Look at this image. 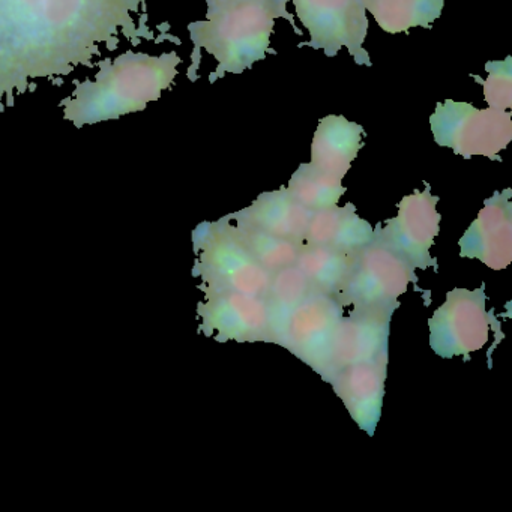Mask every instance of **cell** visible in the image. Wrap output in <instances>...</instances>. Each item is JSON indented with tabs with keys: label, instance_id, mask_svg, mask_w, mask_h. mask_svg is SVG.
Wrapping results in <instances>:
<instances>
[{
	"label": "cell",
	"instance_id": "cell-1",
	"mask_svg": "<svg viewBox=\"0 0 512 512\" xmlns=\"http://www.w3.org/2000/svg\"><path fill=\"white\" fill-rule=\"evenodd\" d=\"M137 16H146L145 0H0V113L40 80L97 68L103 46L164 41Z\"/></svg>",
	"mask_w": 512,
	"mask_h": 512
},
{
	"label": "cell",
	"instance_id": "cell-2",
	"mask_svg": "<svg viewBox=\"0 0 512 512\" xmlns=\"http://www.w3.org/2000/svg\"><path fill=\"white\" fill-rule=\"evenodd\" d=\"M181 64L176 52L152 56L127 50L118 58L101 59L95 62L98 71L94 79L76 82L59 107L65 121L76 128L143 112L172 88Z\"/></svg>",
	"mask_w": 512,
	"mask_h": 512
},
{
	"label": "cell",
	"instance_id": "cell-3",
	"mask_svg": "<svg viewBox=\"0 0 512 512\" xmlns=\"http://www.w3.org/2000/svg\"><path fill=\"white\" fill-rule=\"evenodd\" d=\"M208 13L203 22L188 25L194 44L188 79L197 80L202 50L214 56L217 70L209 77L215 83L226 74H242L256 62L263 61L271 50L275 19H286L301 37L287 11V0H206Z\"/></svg>",
	"mask_w": 512,
	"mask_h": 512
},
{
	"label": "cell",
	"instance_id": "cell-4",
	"mask_svg": "<svg viewBox=\"0 0 512 512\" xmlns=\"http://www.w3.org/2000/svg\"><path fill=\"white\" fill-rule=\"evenodd\" d=\"M431 133L440 148L470 160L499 154L512 140V115L509 110L476 109L472 104L446 100L437 104L430 116Z\"/></svg>",
	"mask_w": 512,
	"mask_h": 512
},
{
	"label": "cell",
	"instance_id": "cell-5",
	"mask_svg": "<svg viewBox=\"0 0 512 512\" xmlns=\"http://www.w3.org/2000/svg\"><path fill=\"white\" fill-rule=\"evenodd\" d=\"M295 5L296 16L310 34V41L298 47L323 50L334 58L341 49L349 50L358 65L371 67L364 50L368 34L367 10L362 0H287Z\"/></svg>",
	"mask_w": 512,
	"mask_h": 512
},
{
	"label": "cell",
	"instance_id": "cell-6",
	"mask_svg": "<svg viewBox=\"0 0 512 512\" xmlns=\"http://www.w3.org/2000/svg\"><path fill=\"white\" fill-rule=\"evenodd\" d=\"M196 247L203 250L197 271L212 290H235L245 295H263L269 289L265 268L250 253L244 239L230 238L229 232L212 233Z\"/></svg>",
	"mask_w": 512,
	"mask_h": 512
},
{
	"label": "cell",
	"instance_id": "cell-7",
	"mask_svg": "<svg viewBox=\"0 0 512 512\" xmlns=\"http://www.w3.org/2000/svg\"><path fill=\"white\" fill-rule=\"evenodd\" d=\"M449 295L448 304L437 311L433 322V346L445 355H461L481 349L488 337L484 304L476 293Z\"/></svg>",
	"mask_w": 512,
	"mask_h": 512
},
{
	"label": "cell",
	"instance_id": "cell-8",
	"mask_svg": "<svg viewBox=\"0 0 512 512\" xmlns=\"http://www.w3.org/2000/svg\"><path fill=\"white\" fill-rule=\"evenodd\" d=\"M206 334L217 331L224 338H250L268 326V308L262 299L235 290H212L209 301L199 305Z\"/></svg>",
	"mask_w": 512,
	"mask_h": 512
},
{
	"label": "cell",
	"instance_id": "cell-9",
	"mask_svg": "<svg viewBox=\"0 0 512 512\" xmlns=\"http://www.w3.org/2000/svg\"><path fill=\"white\" fill-rule=\"evenodd\" d=\"M353 298L365 304H380L398 298L409 283V271L403 259L388 248H370L361 257L358 268L346 281Z\"/></svg>",
	"mask_w": 512,
	"mask_h": 512
},
{
	"label": "cell",
	"instance_id": "cell-10",
	"mask_svg": "<svg viewBox=\"0 0 512 512\" xmlns=\"http://www.w3.org/2000/svg\"><path fill=\"white\" fill-rule=\"evenodd\" d=\"M509 193H496L479 212L470 227L466 248L469 256L478 257L494 269H502L511 262V203Z\"/></svg>",
	"mask_w": 512,
	"mask_h": 512
},
{
	"label": "cell",
	"instance_id": "cell-11",
	"mask_svg": "<svg viewBox=\"0 0 512 512\" xmlns=\"http://www.w3.org/2000/svg\"><path fill=\"white\" fill-rule=\"evenodd\" d=\"M362 136L364 128L344 116L320 119L311 143V166L343 181L362 148Z\"/></svg>",
	"mask_w": 512,
	"mask_h": 512
},
{
	"label": "cell",
	"instance_id": "cell-12",
	"mask_svg": "<svg viewBox=\"0 0 512 512\" xmlns=\"http://www.w3.org/2000/svg\"><path fill=\"white\" fill-rule=\"evenodd\" d=\"M436 203L437 197L431 196L430 188L401 200L398 217L386 229L391 230L397 250L415 260L424 259L439 230L440 215L436 212Z\"/></svg>",
	"mask_w": 512,
	"mask_h": 512
},
{
	"label": "cell",
	"instance_id": "cell-13",
	"mask_svg": "<svg viewBox=\"0 0 512 512\" xmlns=\"http://www.w3.org/2000/svg\"><path fill=\"white\" fill-rule=\"evenodd\" d=\"M313 211L305 208L287 190L265 193L251 208L241 212L244 226L256 227L284 239H299L307 233Z\"/></svg>",
	"mask_w": 512,
	"mask_h": 512
},
{
	"label": "cell",
	"instance_id": "cell-14",
	"mask_svg": "<svg viewBox=\"0 0 512 512\" xmlns=\"http://www.w3.org/2000/svg\"><path fill=\"white\" fill-rule=\"evenodd\" d=\"M305 235L311 244L349 251L370 241V226L356 215L352 205H335L314 211Z\"/></svg>",
	"mask_w": 512,
	"mask_h": 512
},
{
	"label": "cell",
	"instance_id": "cell-15",
	"mask_svg": "<svg viewBox=\"0 0 512 512\" xmlns=\"http://www.w3.org/2000/svg\"><path fill=\"white\" fill-rule=\"evenodd\" d=\"M365 10L388 34H401L412 28L430 29L442 16L445 0H364Z\"/></svg>",
	"mask_w": 512,
	"mask_h": 512
},
{
	"label": "cell",
	"instance_id": "cell-16",
	"mask_svg": "<svg viewBox=\"0 0 512 512\" xmlns=\"http://www.w3.org/2000/svg\"><path fill=\"white\" fill-rule=\"evenodd\" d=\"M292 317L286 322V334L296 347L308 350L325 349L332 343L338 317L334 305L322 298L302 301L296 305Z\"/></svg>",
	"mask_w": 512,
	"mask_h": 512
},
{
	"label": "cell",
	"instance_id": "cell-17",
	"mask_svg": "<svg viewBox=\"0 0 512 512\" xmlns=\"http://www.w3.org/2000/svg\"><path fill=\"white\" fill-rule=\"evenodd\" d=\"M299 271L310 283L323 290H334L346 283L355 262L349 251L310 244L298 257Z\"/></svg>",
	"mask_w": 512,
	"mask_h": 512
},
{
	"label": "cell",
	"instance_id": "cell-18",
	"mask_svg": "<svg viewBox=\"0 0 512 512\" xmlns=\"http://www.w3.org/2000/svg\"><path fill=\"white\" fill-rule=\"evenodd\" d=\"M286 190L313 212L337 205L340 197L346 193V188L341 185V179L320 172L310 163L299 166Z\"/></svg>",
	"mask_w": 512,
	"mask_h": 512
},
{
	"label": "cell",
	"instance_id": "cell-19",
	"mask_svg": "<svg viewBox=\"0 0 512 512\" xmlns=\"http://www.w3.org/2000/svg\"><path fill=\"white\" fill-rule=\"evenodd\" d=\"M244 226V224H242ZM248 230L244 239L250 253L256 257L263 268L280 269L292 265L298 259V248L289 239L271 235L256 227L244 226Z\"/></svg>",
	"mask_w": 512,
	"mask_h": 512
},
{
	"label": "cell",
	"instance_id": "cell-20",
	"mask_svg": "<svg viewBox=\"0 0 512 512\" xmlns=\"http://www.w3.org/2000/svg\"><path fill=\"white\" fill-rule=\"evenodd\" d=\"M488 77L472 76L484 88V98L488 107L496 110H509L512 107V58L505 61H491L485 64Z\"/></svg>",
	"mask_w": 512,
	"mask_h": 512
},
{
	"label": "cell",
	"instance_id": "cell-21",
	"mask_svg": "<svg viewBox=\"0 0 512 512\" xmlns=\"http://www.w3.org/2000/svg\"><path fill=\"white\" fill-rule=\"evenodd\" d=\"M379 376L368 365H355L343 376V391L349 406L356 410L374 406L379 400Z\"/></svg>",
	"mask_w": 512,
	"mask_h": 512
},
{
	"label": "cell",
	"instance_id": "cell-22",
	"mask_svg": "<svg viewBox=\"0 0 512 512\" xmlns=\"http://www.w3.org/2000/svg\"><path fill=\"white\" fill-rule=\"evenodd\" d=\"M272 298L280 305V310H290L307 298L310 281L299 269H284L274 284H269Z\"/></svg>",
	"mask_w": 512,
	"mask_h": 512
},
{
	"label": "cell",
	"instance_id": "cell-23",
	"mask_svg": "<svg viewBox=\"0 0 512 512\" xmlns=\"http://www.w3.org/2000/svg\"><path fill=\"white\" fill-rule=\"evenodd\" d=\"M362 2H364V0H362Z\"/></svg>",
	"mask_w": 512,
	"mask_h": 512
}]
</instances>
